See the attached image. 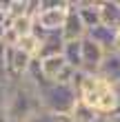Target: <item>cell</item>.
I'll return each instance as SVG.
<instances>
[{"label": "cell", "instance_id": "obj_1", "mask_svg": "<svg viewBox=\"0 0 120 122\" xmlns=\"http://www.w3.org/2000/svg\"><path fill=\"white\" fill-rule=\"evenodd\" d=\"M73 87L78 91V102L87 104L89 109H94L100 118H111L118 113V96L116 87L109 82H104L98 73H82L76 71L73 76Z\"/></svg>", "mask_w": 120, "mask_h": 122}, {"label": "cell", "instance_id": "obj_2", "mask_svg": "<svg viewBox=\"0 0 120 122\" xmlns=\"http://www.w3.org/2000/svg\"><path fill=\"white\" fill-rule=\"evenodd\" d=\"M36 111H40V89L29 76L16 84H7L2 98V113L7 122H27Z\"/></svg>", "mask_w": 120, "mask_h": 122}, {"label": "cell", "instance_id": "obj_3", "mask_svg": "<svg viewBox=\"0 0 120 122\" xmlns=\"http://www.w3.org/2000/svg\"><path fill=\"white\" fill-rule=\"evenodd\" d=\"M78 102V91L73 84H60V82H47L40 87V109L69 116Z\"/></svg>", "mask_w": 120, "mask_h": 122}, {"label": "cell", "instance_id": "obj_4", "mask_svg": "<svg viewBox=\"0 0 120 122\" xmlns=\"http://www.w3.org/2000/svg\"><path fill=\"white\" fill-rule=\"evenodd\" d=\"M67 18V0H58L53 7L40 9L33 16V31L40 33H60Z\"/></svg>", "mask_w": 120, "mask_h": 122}, {"label": "cell", "instance_id": "obj_5", "mask_svg": "<svg viewBox=\"0 0 120 122\" xmlns=\"http://www.w3.org/2000/svg\"><path fill=\"white\" fill-rule=\"evenodd\" d=\"M40 73L45 78V82H60V84H71L76 71L65 62L62 56H51V58L38 60Z\"/></svg>", "mask_w": 120, "mask_h": 122}, {"label": "cell", "instance_id": "obj_6", "mask_svg": "<svg viewBox=\"0 0 120 122\" xmlns=\"http://www.w3.org/2000/svg\"><path fill=\"white\" fill-rule=\"evenodd\" d=\"M62 40H82L87 29H84L82 20L78 16V9H76V2H69L67 0V18H65V25H62Z\"/></svg>", "mask_w": 120, "mask_h": 122}, {"label": "cell", "instance_id": "obj_7", "mask_svg": "<svg viewBox=\"0 0 120 122\" xmlns=\"http://www.w3.org/2000/svg\"><path fill=\"white\" fill-rule=\"evenodd\" d=\"M80 51H82V67H80V71L82 73H96L98 67H100V62H102V58H104V51L96 42H91L87 36L80 40Z\"/></svg>", "mask_w": 120, "mask_h": 122}, {"label": "cell", "instance_id": "obj_8", "mask_svg": "<svg viewBox=\"0 0 120 122\" xmlns=\"http://www.w3.org/2000/svg\"><path fill=\"white\" fill-rule=\"evenodd\" d=\"M98 76L102 78L104 82L109 84H120V53L118 51H111V53H104V58L100 62V67L96 71Z\"/></svg>", "mask_w": 120, "mask_h": 122}, {"label": "cell", "instance_id": "obj_9", "mask_svg": "<svg viewBox=\"0 0 120 122\" xmlns=\"http://www.w3.org/2000/svg\"><path fill=\"white\" fill-rule=\"evenodd\" d=\"M40 38V51H38V58L36 60H42V58H51V56H60L62 53V33H40V31H33Z\"/></svg>", "mask_w": 120, "mask_h": 122}, {"label": "cell", "instance_id": "obj_10", "mask_svg": "<svg viewBox=\"0 0 120 122\" xmlns=\"http://www.w3.org/2000/svg\"><path fill=\"white\" fill-rule=\"evenodd\" d=\"M76 9H78V16H80L87 31L100 25V2H94V0H76Z\"/></svg>", "mask_w": 120, "mask_h": 122}, {"label": "cell", "instance_id": "obj_11", "mask_svg": "<svg viewBox=\"0 0 120 122\" xmlns=\"http://www.w3.org/2000/svg\"><path fill=\"white\" fill-rule=\"evenodd\" d=\"M84 36H87L91 42H96L104 53H111V51H114V45H116V29L104 27V25H98V27H94V29H89Z\"/></svg>", "mask_w": 120, "mask_h": 122}, {"label": "cell", "instance_id": "obj_12", "mask_svg": "<svg viewBox=\"0 0 120 122\" xmlns=\"http://www.w3.org/2000/svg\"><path fill=\"white\" fill-rule=\"evenodd\" d=\"M100 25L118 29L120 27V0H102L100 2Z\"/></svg>", "mask_w": 120, "mask_h": 122}, {"label": "cell", "instance_id": "obj_13", "mask_svg": "<svg viewBox=\"0 0 120 122\" xmlns=\"http://www.w3.org/2000/svg\"><path fill=\"white\" fill-rule=\"evenodd\" d=\"M62 58L65 62L71 67L73 71H80L82 67V51H80V40H65V45H62Z\"/></svg>", "mask_w": 120, "mask_h": 122}, {"label": "cell", "instance_id": "obj_14", "mask_svg": "<svg viewBox=\"0 0 120 122\" xmlns=\"http://www.w3.org/2000/svg\"><path fill=\"white\" fill-rule=\"evenodd\" d=\"M16 49H18V51H22L25 56H29V58H38V51H40V38L31 31V33L22 36V38H18Z\"/></svg>", "mask_w": 120, "mask_h": 122}, {"label": "cell", "instance_id": "obj_15", "mask_svg": "<svg viewBox=\"0 0 120 122\" xmlns=\"http://www.w3.org/2000/svg\"><path fill=\"white\" fill-rule=\"evenodd\" d=\"M71 116V122H102L104 118H100L94 109H89L87 104H82V102H76L73 107V111L69 113Z\"/></svg>", "mask_w": 120, "mask_h": 122}, {"label": "cell", "instance_id": "obj_16", "mask_svg": "<svg viewBox=\"0 0 120 122\" xmlns=\"http://www.w3.org/2000/svg\"><path fill=\"white\" fill-rule=\"evenodd\" d=\"M7 29H11L13 33L18 36V38H22V36L31 33L33 31V18L31 16H22V18H13L7 22Z\"/></svg>", "mask_w": 120, "mask_h": 122}, {"label": "cell", "instance_id": "obj_17", "mask_svg": "<svg viewBox=\"0 0 120 122\" xmlns=\"http://www.w3.org/2000/svg\"><path fill=\"white\" fill-rule=\"evenodd\" d=\"M7 2H9V0H0V29H5L7 22H9V16H7Z\"/></svg>", "mask_w": 120, "mask_h": 122}, {"label": "cell", "instance_id": "obj_18", "mask_svg": "<svg viewBox=\"0 0 120 122\" xmlns=\"http://www.w3.org/2000/svg\"><path fill=\"white\" fill-rule=\"evenodd\" d=\"M114 51H118V53H120V27L116 29V45H114Z\"/></svg>", "mask_w": 120, "mask_h": 122}, {"label": "cell", "instance_id": "obj_19", "mask_svg": "<svg viewBox=\"0 0 120 122\" xmlns=\"http://www.w3.org/2000/svg\"><path fill=\"white\" fill-rule=\"evenodd\" d=\"M2 62H5V45L0 42V71H2Z\"/></svg>", "mask_w": 120, "mask_h": 122}, {"label": "cell", "instance_id": "obj_20", "mask_svg": "<svg viewBox=\"0 0 120 122\" xmlns=\"http://www.w3.org/2000/svg\"><path fill=\"white\" fill-rule=\"evenodd\" d=\"M104 122H120V111H118V113H114L111 118H107Z\"/></svg>", "mask_w": 120, "mask_h": 122}, {"label": "cell", "instance_id": "obj_21", "mask_svg": "<svg viewBox=\"0 0 120 122\" xmlns=\"http://www.w3.org/2000/svg\"><path fill=\"white\" fill-rule=\"evenodd\" d=\"M0 122H7V118H5V113H2V104H0Z\"/></svg>", "mask_w": 120, "mask_h": 122}, {"label": "cell", "instance_id": "obj_22", "mask_svg": "<svg viewBox=\"0 0 120 122\" xmlns=\"http://www.w3.org/2000/svg\"><path fill=\"white\" fill-rule=\"evenodd\" d=\"M0 42H2V29H0Z\"/></svg>", "mask_w": 120, "mask_h": 122}]
</instances>
